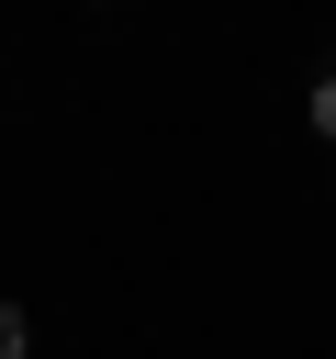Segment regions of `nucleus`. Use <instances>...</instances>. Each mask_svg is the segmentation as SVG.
Here are the masks:
<instances>
[{"label":"nucleus","mask_w":336,"mask_h":359,"mask_svg":"<svg viewBox=\"0 0 336 359\" xmlns=\"http://www.w3.org/2000/svg\"><path fill=\"white\" fill-rule=\"evenodd\" d=\"M0 359H22V314L11 303H0Z\"/></svg>","instance_id":"f257e3e1"}]
</instances>
